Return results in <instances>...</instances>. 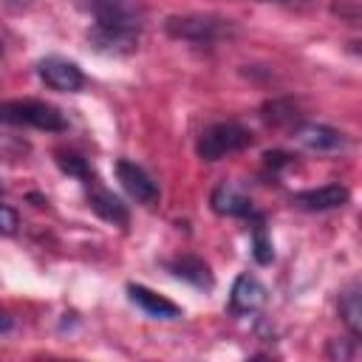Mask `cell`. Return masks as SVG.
Listing matches in <instances>:
<instances>
[{"label":"cell","mask_w":362,"mask_h":362,"mask_svg":"<svg viewBox=\"0 0 362 362\" xmlns=\"http://www.w3.org/2000/svg\"><path fill=\"white\" fill-rule=\"evenodd\" d=\"M93 17L90 42L99 51H133L141 34L144 11L136 0H88Z\"/></svg>","instance_id":"obj_1"},{"label":"cell","mask_w":362,"mask_h":362,"mask_svg":"<svg viewBox=\"0 0 362 362\" xmlns=\"http://www.w3.org/2000/svg\"><path fill=\"white\" fill-rule=\"evenodd\" d=\"M0 122L14 124V127L51 130V133L68 130V119L62 116V110L48 105V102H40V99H3L0 102Z\"/></svg>","instance_id":"obj_2"},{"label":"cell","mask_w":362,"mask_h":362,"mask_svg":"<svg viewBox=\"0 0 362 362\" xmlns=\"http://www.w3.org/2000/svg\"><path fill=\"white\" fill-rule=\"evenodd\" d=\"M164 31L173 40H187V42H218L235 34L232 20L215 17V14H173L164 20Z\"/></svg>","instance_id":"obj_3"},{"label":"cell","mask_w":362,"mask_h":362,"mask_svg":"<svg viewBox=\"0 0 362 362\" xmlns=\"http://www.w3.org/2000/svg\"><path fill=\"white\" fill-rule=\"evenodd\" d=\"M249 144H252V133L243 124H238V122H218V124H212V127H206L201 133L195 150H198V156L204 161H218V158L232 156V153H238V150H243Z\"/></svg>","instance_id":"obj_4"},{"label":"cell","mask_w":362,"mask_h":362,"mask_svg":"<svg viewBox=\"0 0 362 362\" xmlns=\"http://www.w3.org/2000/svg\"><path fill=\"white\" fill-rule=\"evenodd\" d=\"M37 71H40L42 82L48 88H54V90H79L85 85V76H82L79 65L65 59V57H45V59H40Z\"/></svg>","instance_id":"obj_5"},{"label":"cell","mask_w":362,"mask_h":362,"mask_svg":"<svg viewBox=\"0 0 362 362\" xmlns=\"http://www.w3.org/2000/svg\"><path fill=\"white\" fill-rule=\"evenodd\" d=\"M116 178L122 181V187L139 201V204H156L158 201V187H156V181L139 167V164H133V161H127V158H122V161H116Z\"/></svg>","instance_id":"obj_6"},{"label":"cell","mask_w":362,"mask_h":362,"mask_svg":"<svg viewBox=\"0 0 362 362\" xmlns=\"http://www.w3.org/2000/svg\"><path fill=\"white\" fill-rule=\"evenodd\" d=\"M209 204H212V209H215L218 215L246 218V215H252V212H255L252 198H249V195H246L235 181H223V184H218V187L212 189Z\"/></svg>","instance_id":"obj_7"},{"label":"cell","mask_w":362,"mask_h":362,"mask_svg":"<svg viewBox=\"0 0 362 362\" xmlns=\"http://www.w3.org/2000/svg\"><path fill=\"white\" fill-rule=\"evenodd\" d=\"M294 139L308 147V150H317V153H331V150H342L345 147V136L334 127H325V124H317V122H305V124H297L294 127Z\"/></svg>","instance_id":"obj_8"},{"label":"cell","mask_w":362,"mask_h":362,"mask_svg":"<svg viewBox=\"0 0 362 362\" xmlns=\"http://www.w3.org/2000/svg\"><path fill=\"white\" fill-rule=\"evenodd\" d=\"M127 297H130L144 314H150V317H156V320H175V317H181V308H178L173 300L156 294V291L147 288V286L130 283V286H127Z\"/></svg>","instance_id":"obj_9"},{"label":"cell","mask_w":362,"mask_h":362,"mask_svg":"<svg viewBox=\"0 0 362 362\" xmlns=\"http://www.w3.org/2000/svg\"><path fill=\"white\" fill-rule=\"evenodd\" d=\"M348 198H351V192H348L345 187H339V184H325V187H317V189H303V192H297L291 201H294L297 206H303V209L317 212V209H337V206H345Z\"/></svg>","instance_id":"obj_10"},{"label":"cell","mask_w":362,"mask_h":362,"mask_svg":"<svg viewBox=\"0 0 362 362\" xmlns=\"http://www.w3.org/2000/svg\"><path fill=\"white\" fill-rule=\"evenodd\" d=\"M266 303V286L252 277V274H240L232 286V297H229V305L232 311L238 314H249V311H257L260 305Z\"/></svg>","instance_id":"obj_11"},{"label":"cell","mask_w":362,"mask_h":362,"mask_svg":"<svg viewBox=\"0 0 362 362\" xmlns=\"http://www.w3.org/2000/svg\"><path fill=\"white\" fill-rule=\"evenodd\" d=\"M170 272H173L175 277H181V280L198 286V288H212V272H209V266H206L201 257H195V255H181V257H175V260L170 263Z\"/></svg>","instance_id":"obj_12"},{"label":"cell","mask_w":362,"mask_h":362,"mask_svg":"<svg viewBox=\"0 0 362 362\" xmlns=\"http://www.w3.org/2000/svg\"><path fill=\"white\" fill-rule=\"evenodd\" d=\"M90 209H93L99 218H105L107 223H116V226H124V223L130 221L127 206H124L113 192H107V189H93V192H90Z\"/></svg>","instance_id":"obj_13"},{"label":"cell","mask_w":362,"mask_h":362,"mask_svg":"<svg viewBox=\"0 0 362 362\" xmlns=\"http://www.w3.org/2000/svg\"><path fill=\"white\" fill-rule=\"evenodd\" d=\"M339 314H342L345 325L351 328V334L359 337L362 334V303H359V286L356 283L342 291V297H339Z\"/></svg>","instance_id":"obj_14"},{"label":"cell","mask_w":362,"mask_h":362,"mask_svg":"<svg viewBox=\"0 0 362 362\" xmlns=\"http://www.w3.org/2000/svg\"><path fill=\"white\" fill-rule=\"evenodd\" d=\"M57 164H59V170H62V173L76 175V178H82L85 184H90V181H93V173H90V167H88V161H85L82 156H76V153L57 150Z\"/></svg>","instance_id":"obj_15"},{"label":"cell","mask_w":362,"mask_h":362,"mask_svg":"<svg viewBox=\"0 0 362 362\" xmlns=\"http://www.w3.org/2000/svg\"><path fill=\"white\" fill-rule=\"evenodd\" d=\"M263 119L272 122V124H283V122H294V105L291 102H266L263 105Z\"/></svg>","instance_id":"obj_16"},{"label":"cell","mask_w":362,"mask_h":362,"mask_svg":"<svg viewBox=\"0 0 362 362\" xmlns=\"http://www.w3.org/2000/svg\"><path fill=\"white\" fill-rule=\"evenodd\" d=\"M255 257H257V263H272V257H274L272 243L266 240V232L260 226L255 229Z\"/></svg>","instance_id":"obj_17"},{"label":"cell","mask_w":362,"mask_h":362,"mask_svg":"<svg viewBox=\"0 0 362 362\" xmlns=\"http://www.w3.org/2000/svg\"><path fill=\"white\" fill-rule=\"evenodd\" d=\"M17 226H20L17 212H14L11 206L0 204V235H14V232H17Z\"/></svg>","instance_id":"obj_18"},{"label":"cell","mask_w":362,"mask_h":362,"mask_svg":"<svg viewBox=\"0 0 362 362\" xmlns=\"http://www.w3.org/2000/svg\"><path fill=\"white\" fill-rule=\"evenodd\" d=\"M263 158H266V164H269V167H272V164H274V167H280V164H286V161H288V156H283V153H266Z\"/></svg>","instance_id":"obj_19"},{"label":"cell","mask_w":362,"mask_h":362,"mask_svg":"<svg viewBox=\"0 0 362 362\" xmlns=\"http://www.w3.org/2000/svg\"><path fill=\"white\" fill-rule=\"evenodd\" d=\"M8 328H11V317L0 308V331H8Z\"/></svg>","instance_id":"obj_20"},{"label":"cell","mask_w":362,"mask_h":362,"mask_svg":"<svg viewBox=\"0 0 362 362\" xmlns=\"http://www.w3.org/2000/svg\"><path fill=\"white\" fill-rule=\"evenodd\" d=\"M17 3H28V0H17Z\"/></svg>","instance_id":"obj_21"}]
</instances>
